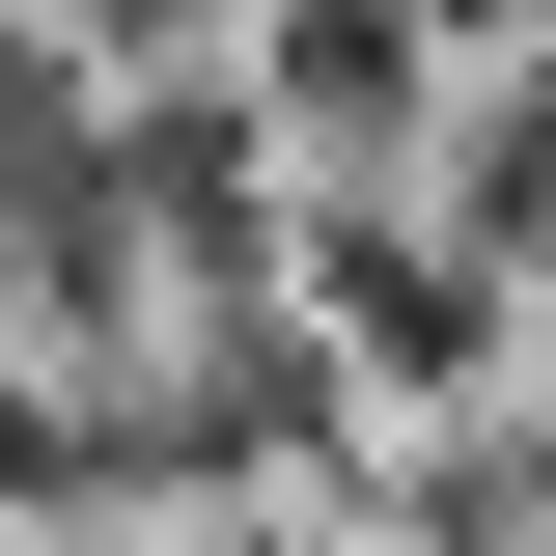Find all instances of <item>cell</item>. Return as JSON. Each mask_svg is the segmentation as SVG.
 Segmentation results:
<instances>
[{"label":"cell","mask_w":556,"mask_h":556,"mask_svg":"<svg viewBox=\"0 0 556 556\" xmlns=\"http://www.w3.org/2000/svg\"><path fill=\"white\" fill-rule=\"evenodd\" d=\"M278 278H306V362H334V390H417V417H445V390H501V251H445V223L334 195Z\"/></svg>","instance_id":"obj_1"},{"label":"cell","mask_w":556,"mask_h":556,"mask_svg":"<svg viewBox=\"0 0 556 556\" xmlns=\"http://www.w3.org/2000/svg\"><path fill=\"white\" fill-rule=\"evenodd\" d=\"M251 112H278V139H362V167H390V139L445 112V56H417V0H278Z\"/></svg>","instance_id":"obj_2"}]
</instances>
